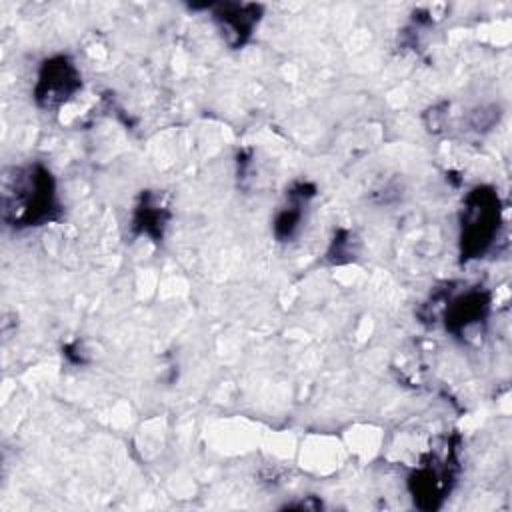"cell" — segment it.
<instances>
[{
    "label": "cell",
    "instance_id": "6da1fadb",
    "mask_svg": "<svg viewBox=\"0 0 512 512\" xmlns=\"http://www.w3.org/2000/svg\"><path fill=\"white\" fill-rule=\"evenodd\" d=\"M2 216L10 226H40L58 216L56 184L42 164L14 168L4 178Z\"/></svg>",
    "mask_w": 512,
    "mask_h": 512
},
{
    "label": "cell",
    "instance_id": "277c9868",
    "mask_svg": "<svg viewBox=\"0 0 512 512\" xmlns=\"http://www.w3.org/2000/svg\"><path fill=\"white\" fill-rule=\"evenodd\" d=\"M454 460L452 452H448V458H444L440 464H428L416 470L410 478V492L420 508H436L440 506V500L450 492L452 482V464Z\"/></svg>",
    "mask_w": 512,
    "mask_h": 512
},
{
    "label": "cell",
    "instance_id": "5b68a950",
    "mask_svg": "<svg viewBox=\"0 0 512 512\" xmlns=\"http://www.w3.org/2000/svg\"><path fill=\"white\" fill-rule=\"evenodd\" d=\"M260 18V6L254 4H220L214 12V20L220 24L232 46H242Z\"/></svg>",
    "mask_w": 512,
    "mask_h": 512
},
{
    "label": "cell",
    "instance_id": "ba28073f",
    "mask_svg": "<svg viewBox=\"0 0 512 512\" xmlns=\"http://www.w3.org/2000/svg\"><path fill=\"white\" fill-rule=\"evenodd\" d=\"M166 220H168L166 208L154 196H144L142 204L136 208L134 226L152 238H160L162 228L166 226Z\"/></svg>",
    "mask_w": 512,
    "mask_h": 512
},
{
    "label": "cell",
    "instance_id": "8992f818",
    "mask_svg": "<svg viewBox=\"0 0 512 512\" xmlns=\"http://www.w3.org/2000/svg\"><path fill=\"white\" fill-rule=\"evenodd\" d=\"M488 312V296L480 290L454 298L446 308V330L460 334L480 322Z\"/></svg>",
    "mask_w": 512,
    "mask_h": 512
},
{
    "label": "cell",
    "instance_id": "3957f363",
    "mask_svg": "<svg viewBox=\"0 0 512 512\" xmlns=\"http://www.w3.org/2000/svg\"><path fill=\"white\" fill-rule=\"evenodd\" d=\"M82 86L80 72L68 56H54L42 62L34 86V100L44 110L66 104Z\"/></svg>",
    "mask_w": 512,
    "mask_h": 512
},
{
    "label": "cell",
    "instance_id": "7a4b0ae2",
    "mask_svg": "<svg viewBox=\"0 0 512 512\" xmlns=\"http://www.w3.org/2000/svg\"><path fill=\"white\" fill-rule=\"evenodd\" d=\"M500 222V202L492 188L478 186L474 188L464 202L462 212V258H478L482 256L498 230Z\"/></svg>",
    "mask_w": 512,
    "mask_h": 512
},
{
    "label": "cell",
    "instance_id": "52a82bcc",
    "mask_svg": "<svg viewBox=\"0 0 512 512\" xmlns=\"http://www.w3.org/2000/svg\"><path fill=\"white\" fill-rule=\"evenodd\" d=\"M314 194V188L308 184H298L288 192V206H284L274 220V234L278 240H288L300 226L302 206Z\"/></svg>",
    "mask_w": 512,
    "mask_h": 512
}]
</instances>
